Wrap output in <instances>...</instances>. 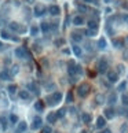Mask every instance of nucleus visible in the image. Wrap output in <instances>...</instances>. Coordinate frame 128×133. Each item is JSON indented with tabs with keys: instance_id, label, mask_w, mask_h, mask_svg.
<instances>
[{
	"instance_id": "7c9ffc66",
	"label": "nucleus",
	"mask_w": 128,
	"mask_h": 133,
	"mask_svg": "<svg viewBox=\"0 0 128 133\" xmlns=\"http://www.w3.org/2000/svg\"><path fill=\"white\" fill-rule=\"evenodd\" d=\"M125 87H127V82H125V81H123V82L119 84V88H117V89H119V91H124Z\"/></svg>"
},
{
	"instance_id": "37998d69",
	"label": "nucleus",
	"mask_w": 128,
	"mask_h": 133,
	"mask_svg": "<svg viewBox=\"0 0 128 133\" xmlns=\"http://www.w3.org/2000/svg\"><path fill=\"white\" fill-rule=\"evenodd\" d=\"M103 2H105V3H110L112 0H103Z\"/></svg>"
},
{
	"instance_id": "7ed1b4c3",
	"label": "nucleus",
	"mask_w": 128,
	"mask_h": 133,
	"mask_svg": "<svg viewBox=\"0 0 128 133\" xmlns=\"http://www.w3.org/2000/svg\"><path fill=\"white\" fill-rule=\"evenodd\" d=\"M77 92H78V96L80 97H86L88 93H90V87H88L87 84H83L80 88L77 89Z\"/></svg>"
},
{
	"instance_id": "ddd939ff",
	"label": "nucleus",
	"mask_w": 128,
	"mask_h": 133,
	"mask_svg": "<svg viewBox=\"0 0 128 133\" xmlns=\"http://www.w3.org/2000/svg\"><path fill=\"white\" fill-rule=\"evenodd\" d=\"M18 96H19V99H22V100H28V99L31 97V95H29L28 91H19Z\"/></svg>"
},
{
	"instance_id": "0eeeda50",
	"label": "nucleus",
	"mask_w": 128,
	"mask_h": 133,
	"mask_svg": "<svg viewBox=\"0 0 128 133\" xmlns=\"http://www.w3.org/2000/svg\"><path fill=\"white\" fill-rule=\"evenodd\" d=\"M26 129H28V123H26L25 121H21V122L18 123L15 132H17V133H22V132H25Z\"/></svg>"
},
{
	"instance_id": "bb28decb",
	"label": "nucleus",
	"mask_w": 128,
	"mask_h": 133,
	"mask_svg": "<svg viewBox=\"0 0 128 133\" xmlns=\"http://www.w3.org/2000/svg\"><path fill=\"white\" fill-rule=\"evenodd\" d=\"M19 121V118L15 115V114H11V115H10V122L11 123H17Z\"/></svg>"
},
{
	"instance_id": "20e7f679",
	"label": "nucleus",
	"mask_w": 128,
	"mask_h": 133,
	"mask_svg": "<svg viewBox=\"0 0 128 133\" xmlns=\"http://www.w3.org/2000/svg\"><path fill=\"white\" fill-rule=\"evenodd\" d=\"M26 55H28V52H26V50L23 48V47H19V48L15 50V56H17V58H19V59H25Z\"/></svg>"
},
{
	"instance_id": "a878e982",
	"label": "nucleus",
	"mask_w": 128,
	"mask_h": 133,
	"mask_svg": "<svg viewBox=\"0 0 128 133\" xmlns=\"http://www.w3.org/2000/svg\"><path fill=\"white\" fill-rule=\"evenodd\" d=\"M65 114H66V108H59V110L57 111V117L58 118H63Z\"/></svg>"
},
{
	"instance_id": "b1692460",
	"label": "nucleus",
	"mask_w": 128,
	"mask_h": 133,
	"mask_svg": "<svg viewBox=\"0 0 128 133\" xmlns=\"http://www.w3.org/2000/svg\"><path fill=\"white\" fill-rule=\"evenodd\" d=\"M105 117L106 118H113L114 117V110H113V108H106L105 110Z\"/></svg>"
},
{
	"instance_id": "58836bf2",
	"label": "nucleus",
	"mask_w": 128,
	"mask_h": 133,
	"mask_svg": "<svg viewBox=\"0 0 128 133\" xmlns=\"http://www.w3.org/2000/svg\"><path fill=\"white\" fill-rule=\"evenodd\" d=\"M78 10H81V11H83V12H84V11H86V10H87V8H86V7H84V6H78Z\"/></svg>"
},
{
	"instance_id": "2f4dec72",
	"label": "nucleus",
	"mask_w": 128,
	"mask_h": 133,
	"mask_svg": "<svg viewBox=\"0 0 128 133\" xmlns=\"http://www.w3.org/2000/svg\"><path fill=\"white\" fill-rule=\"evenodd\" d=\"M121 102H123V104H125V106H128V95H123Z\"/></svg>"
},
{
	"instance_id": "f257e3e1",
	"label": "nucleus",
	"mask_w": 128,
	"mask_h": 133,
	"mask_svg": "<svg viewBox=\"0 0 128 133\" xmlns=\"http://www.w3.org/2000/svg\"><path fill=\"white\" fill-rule=\"evenodd\" d=\"M62 100V93L61 92H55L52 93L50 97H47V103L50 104V106H55V104H58Z\"/></svg>"
},
{
	"instance_id": "f03ea898",
	"label": "nucleus",
	"mask_w": 128,
	"mask_h": 133,
	"mask_svg": "<svg viewBox=\"0 0 128 133\" xmlns=\"http://www.w3.org/2000/svg\"><path fill=\"white\" fill-rule=\"evenodd\" d=\"M8 29L13 30V32H17V33H25L26 32V27L22 26V25H19L18 22H10Z\"/></svg>"
},
{
	"instance_id": "4c0bfd02",
	"label": "nucleus",
	"mask_w": 128,
	"mask_h": 133,
	"mask_svg": "<svg viewBox=\"0 0 128 133\" xmlns=\"http://www.w3.org/2000/svg\"><path fill=\"white\" fill-rule=\"evenodd\" d=\"M52 130H51V128L50 126H46V128H44V133H51Z\"/></svg>"
},
{
	"instance_id": "f8f14e48",
	"label": "nucleus",
	"mask_w": 128,
	"mask_h": 133,
	"mask_svg": "<svg viewBox=\"0 0 128 133\" xmlns=\"http://www.w3.org/2000/svg\"><path fill=\"white\" fill-rule=\"evenodd\" d=\"M98 66H99V67H98V69H99V72L105 73V72H106V69H107V62L103 59V60H101L99 63H98Z\"/></svg>"
},
{
	"instance_id": "2eb2a0df",
	"label": "nucleus",
	"mask_w": 128,
	"mask_h": 133,
	"mask_svg": "<svg viewBox=\"0 0 128 133\" xmlns=\"http://www.w3.org/2000/svg\"><path fill=\"white\" fill-rule=\"evenodd\" d=\"M40 29H41V32H43V33H47V32H50L51 26H50V23H47V22H41Z\"/></svg>"
},
{
	"instance_id": "5701e85b",
	"label": "nucleus",
	"mask_w": 128,
	"mask_h": 133,
	"mask_svg": "<svg viewBox=\"0 0 128 133\" xmlns=\"http://www.w3.org/2000/svg\"><path fill=\"white\" fill-rule=\"evenodd\" d=\"M72 39L75 40V41H77V43H78V41H81L83 36H81L78 32H73V33H72Z\"/></svg>"
},
{
	"instance_id": "a18cd8bd",
	"label": "nucleus",
	"mask_w": 128,
	"mask_h": 133,
	"mask_svg": "<svg viewBox=\"0 0 128 133\" xmlns=\"http://www.w3.org/2000/svg\"><path fill=\"white\" fill-rule=\"evenodd\" d=\"M127 117H128V111H127Z\"/></svg>"
},
{
	"instance_id": "473e14b6",
	"label": "nucleus",
	"mask_w": 128,
	"mask_h": 133,
	"mask_svg": "<svg viewBox=\"0 0 128 133\" xmlns=\"http://www.w3.org/2000/svg\"><path fill=\"white\" fill-rule=\"evenodd\" d=\"M96 32H98V30H91V29H88V30L86 32V34H87V36H95Z\"/></svg>"
},
{
	"instance_id": "f704fd0d",
	"label": "nucleus",
	"mask_w": 128,
	"mask_h": 133,
	"mask_svg": "<svg viewBox=\"0 0 128 133\" xmlns=\"http://www.w3.org/2000/svg\"><path fill=\"white\" fill-rule=\"evenodd\" d=\"M29 88H31V91H32V92L37 93V89H36V85H34V84H29Z\"/></svg>"
},
{
	"instance_id": "c756f323",
	"label": "nucleus",
	"mask_w": 128,
	"mask_h": 133,
	"mask_svg": "<svg viewBox=\"0 0 128 133\" xmlns=\"http://www.w3.org/2000/svg\"><path fill=\"white\" fill-rule=\"evenodd\" d=\"M0 122H2V129H3V130H6V128H7L6 118H0Z\"/></svg>"
},
{
	"instance_id": "c9c22d12",
	"label": "nucleus",
	"mask_w": 128,
	"mask_h": 133,
	"mask_svg": "<svg viewBox=\"0 0 128 133\" xmlns=\"http://www.w3.org/2000/svg\"><path fill=\"white\" fill-rule=\"evenodd\" d=\"M66 100H68V102H72V100H73V95H72V92H69V93L66 95Z\"/></svg>"
},
{
	"instance_id": "6ab92c4d",
	"label": "nucleus",
	"mask_w": 128,
	"mask_h": 133,
	"mask_svg": "<svg viewBox=\"0 0 128 133\" xmlns=\"http://www.w3.org/2000/svg\"><path fill=\"white\" fill-rule=\"evenodd\" d=\"M98 48H99V50H105L106 48V39H105V37L99 39V41H98Z\"/></svg>"
},
{
	"instance_id": "4468645a",
	"label": "nucleus",
	"mask_w": 128,
	"mask_h": 133,
	"mask_svg": "<svg viewBox=\"0 0 128 133\" xmlns=\"http://www.w3.org/2000/svg\"><path fill=\"white\" fill-rule=\"evenodd\" d=\"M88 29H91V30H98V23L95 19H90L88 21Z\"/></svg>"
},
{
	"instance_id": "4be33fe9",
	"label": "nucleus",
	"mask_w": 128,
	"mask_h": 133,
	"mask_svg": "<svg viewBox=\"0 0 128 133\" xmlns=\"http://www.w3.org/2000/svg\"><path fill=\"white\" fill-rule=\"evenodd\" d=\"M81 118H83V122L84 123H90L91 122V120H92V117H91V114H87V113H84L81 115Z\"/></svg>"
},
{
	"instance_id": "72a5a7b5",
	"label": "nucleus",
	"mask_w": 128,
	"mask_h": 133,
	"mask_svg": "<svg viewBox=\"0 0 128 133\" xmlns=\"http://www.w3.org/2000/svg\"><path fill=\"white\" fill-rule=\"evenodd\" d=\"M114 102H116V95H114V93H112L110 96H109V103H110V104H113Z\"/></svg>"
},
{
	"instance_id": "9b49d317",
	"label": "nucleus",
	"mask_w": 128,
	"mask_h": 133,
	"mask_svg": "<svg viewBox=\"0 0 128 133\" xmlns=\"http://www.w3.org/2000/svg\"><path fill=\"white\" fill-rule=\"evenodd\" d=\"M57 120H58L57 113H50V114L47 115V121H48V123H55Z\"/></svg>"
},
{
	"instance_id": "dca6fc26",
	"label": "nucleus",
	"mask_w": 128,
	"mask_h": 133,
	"mask_svg": "<svg viewBox=\"0 0 128 133\" xmlns=\"http://www.w3.org/2000/svg\"><path fill=\"white\" fill-rule=\"evenodd\" d=\"M0 78L2 80H10L11 78V73H10L8 70H3V72L0 73Z\"/></svg>"
},
{
	"instance_id": "a19ab883",
	"label": "nucleus",
	"mask_w": 128,
	"mask_h": 133,
	"mask_svg": "<svg viewBox=\"0 0 128 133\" xmlns=\"http://www.w3.org/2000/svg\"><path fill=\"white\" fill-rule=\"evenodd\" d=\"M101 133H112V132H110V130H109V129H105V130H102V132H101Z\"/></svg>"
},
{
	"instance_id": "a211bd4d",
	"label": "nucleus",
	"mask_w": 128,
	"mask_h": 133,
	"mask_svg": "<svg viewBox=\"0 0 128 133\" xmlns=\"http://www.w3.org/2000/svg\"><path fill=\"white\" fill-rule=\"evenodd\" d=\"M107 78H109V81H110V82H117V80H119L117 74H116V73H113V72H110L109 74H107Z\"/></svg>"
},
{
	"instance_id": "cd10ccee",
	"label": "nucleus",
	"mask_w": 128,
	"mask_h": 133,
	"mask_svg": "<svg viewBox=\"0 0 128 133\" xmlns=\"http://www.w3.org/2000/svg\"><path fill=\"white\" fill-rule=\"evenodd\" d=\"M123 43H124L123 40H114V41H113V44H114L116 48H121V47H123Z\"/></svg>"
},
{
	"instance_id": "aec40b11",
	"label": "nucleus",
	"mask_w": 128,
	"mask_h": 133,
	"mask_svg": "<svg viewBox=\"0 0 128 133\" xmlns=\"http://www.w3.org/2000/svg\"><path fill=\"white\" fill-rule=\"evenodd\" d=\"M7 92L10 93V95H14L17 92V85L15 84H10L8 87H7Z\"/></svg>"
},
{
	"instance_id": "39448f33",
	"label": "nucleus",
	"mask_w": 128,
	"mask_h": 133,
	"mask_svg": "<svg viewBox=\"0 0 128 133\" xmlns=\"http://www.w3.org/2000/svg\"><path fill=\"white\" fill-rule=\"evenodd\" d=\"M46 7H43L41 4H37L36 7H34V15L36 17H43L44 14H46Z\"/></svg>"
},
{
	"instance_id": "412c9836",
	"label": "nucleus",
	"mask_w": 128,
	"mask_h": 133,
	"mask_svg": "<svg viewBox=\"0 0 128 133\" xmlns=\"http://www.w3.org/2000/svg\"><path fill=\"white\" fill-rule=\"evenodd\" d=\"M43 108H44V104H43L41 100H37L34 103V110L36 111H43Z\"/></svg>"
},
{
	"instance_id": "9d476101",
	"label": "nucleus",
	"mask_w": 128,
	"mask_h": 133,
	"mask_svg": "<svg viewBox=\"0 0 128 133\" xmlns=\"http://www.w3.org/2000/svg\"><path fill=\"white\" fill-rule=\"evenodd\" d=\"M105 125H106V118L105 117H99L96 120V128L98 129H102V128H105Z\"/></svg>"
},
{
	"instance_id": "423d86ee",
	"label": "nucleus",
	"mask_w": 128,
	"mask_h": 133,
	"mask_svg": "<svg viewBox=\"0 0 128 133\" xmlns=\"http://www.w3.org/2000/svg\"><path fill=\"white\" fill-rule=\"evenodd\" d=\"M41 126H43V120H41L40 117H36V118L33 120V123H32V129H34V130H36V129H40Z\"/></svg>"
},
{
	"instance_id": "c03bdc74",
	"label": "nucleus",
	"mask_w": 128,
	"mask_h": 133,
	"mask_svg": "<svg viewBox=\"0 0 128 133\" xmlns=\"http://www.w3.org/2000/svg\"><path fill=\"white\" fill-rule=\"evenodd\" d=\"M2 47H3V43H2V41H0V48H2Z\"/></svg>"
},
{
	"instance_id": "6e6552de",
	"label": "nucleus",
	"mask_w": 128,
	"mask_h": 133,
	"mask_svg": "<svg viewBox=\"0 0 128 133\" xmlns=\"http://www.w3.org/2000/svg\"><path fill=\"white\" fill-rule=\"evenodd\" d=\"M48 12H50L52 17H57V15H59L61 10H59V7H58V6H50V7H48Z\"/></svg>"
},
{
	"instance_id": "e433bc0d",
	"label": "nucleus",
	"mask_w": 128,
	"mask_h": 133,
	"mask_svg": "<svg viewBox=\"0 0 128 133\" xmlns=\"http://www.w3.org/2000/svg\"><path fill=\"white\" fill-rule=\"evenodd\" d=\"M102 102H103V96L98 95V96H96V103H102Z\"/></svg>"
},
{
	"instance_id": "f3484780",
	"label": "nucleus",
	"mask_w": 128,
	"mask_h": 133,
	"mask_svg": "<svg viewBox=\"0 0 128 133\" xmlns=\"http://www.w3.org/2000/svg\"><path fill=\"white\" fill-rule=\"evenodd\" d=\"M73 23H75L76 26H80V25H83V23H84V18L83 17H75V19H73Z\"/></svg>"
},
{
	"instance_id": "393cba45",
	"label": "nucleus",
	"mask_w": 128,
	"mask_h": 133,
	"mask_svg": "<svg viewBox=\"0 0 128 133\" xmlns=\"http://www.w3.org/2000/svg\"><path fill=\"white\" fill-rule=\"evenodd\" d=\"M73 52H75V55L78 56V58H80L81 54H83V51H81V48L78 45H73Z\"/></svg>"
},
{
	"instance_id": "1a4fd4ad",
	"label": "nucleus",
	"mask_w": 128,
	"mask_h": 133,
	"mask_svg": "<svg viewBox=\"0 0 128 133\" xmlns=\"http://www.w3.org/2000/svg\"><path fill=\"white\" fill-rule=\"evenodd\" d=\"M0 36H2L3 39H6V40H14V41H18L17 37L11 36V34H10V33H7L6 30H2V32H0Z\"/></svg>"
},
{
	"instance_id": "c85d7f7f",
	"label": "nucleus",
	"mask_w": 128,
	"mask_h": 133,
	"mask_svg": "<svg viewBox=\"0 0 128 133\" xmlns=\"http://www.w3.org/2000/svg\"><path fill=\"white\" fill-rule=\"evenodd\" d=\"M37 33H39V27H37V26H32V27H31V34H32V36H36Z\"/></svg>"
},
{
	"instance_id": "79ce46f5",
	"label": "nucleus",
	"mask_w": 128,
	"mask_h": 133,
	"mask_svg": "<svg viewBox=\"0 0 128 133\" xmlns=\"http://www.w3.org/2000/svg\"><path fill=\"white\" fill-rule=\"evenodd\" d=\"M84 2H87V3H92V2H96V0H84Z\"/></svg>"
},
{
	"instance_id": "ea45409f",
	"label": "nucleus",
	"mask_w": 128,
	"mask_h": 133,
	"mask_svg": "<svg viewBox=\"0 0 128 133\" xmlns=\"http://www.w3.org/2000/svg\"><path fill=\"white\" fill-rule=\"evenodd\" d=\"M62 43H63V40H57L55 44H57V45H62Z\"/></svg>"
}]
</instances>
